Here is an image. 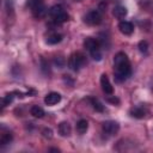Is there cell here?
<instances>
[{"instance_id":"1","label":"cell","mask_w":153,"mask_h":153,"mask_svg":"<svg viewBox=\"0 0 153 153\" xmlns=\"http://www.w3.org/2000/svg\"><path fill=\"white\" fill-rule=\"evenodd\" d=\"M114 73L117 81H124L131 74L129 59L123 51L117 53L114 57Z\"/></svg>"},{"instance_id":"2","label":"cell","mask_w":153,"mask_h":153,"mask_svg":"<svg viewBox=\"0 0 153 153\" xmlns=\"http://www.w3.org/2000/svg\"><path fill=\"white\" fill-rule=\"evenodd\" d=\"M48 14H49V17L51 18V20L55 24H62V23H65V22H67L69 19L68 13L65 11V8L61 5L51 6L49 8V11H48Z\"/></svg>"},{"instance_id":"3","label":"cell","mask_w":153,"mask_h":153,"mask_svg":"<svg viewBox=\"0 0 153 153\" xmlns=\"http://www.w3.org/2000/svg\"><path fill=\"white\" fill-rule=\"evenodd\" d=\"M84 47L88 50L91 57L96 61H100L102 60V50H100V43L92 37H87L84 41Z\"/></svg>"},{"instance_id":"4","label":"cell","mask_w":153,"mask_h":153,"mask_svg":"<svg viewBox=\"0 0 153 153\" xmlns=\"http://www.w3.org/2000/svg\"><path fill=\"white\" fill-rule=\"evenodd\" d=\"M27 6L31 10L32 16L37 19L43 18L48 13V10H47L43 0H27Z\"/></svg>"},{"instance_id":"5","label":"cell","mask_w":153,"mask_h":153,"mask_svg":"<svg viewBox=\"0 0 153 153\" xmlns=\"http://www.w3.org/2000/svg\"><path fill=\"white\" fill-rule=\"evenodd\" d=\"M85 63H86V57H85V55H84L82 53H80V51L73 53V54L69 56V59H68V66H69V68H71L72 71H74V72L79 71L81 67H84Z\"/></svg>"},{"instance_id":"6","label":"cell","mask_w":153,"mask_h":153,"mask_svg":"<svg viewBox=\"0 0 153 153\" xmlns=\"http://www.w3.org/2000/svg\"><path fill=\"white\" fill-rule=\"evenodd\" d=\"M102 19H103V16L99 10H91L84 17V22L88 25H99L102 23Z\"/></svg>"},{"instance_id":"7","label":"cell","mask_w":153,"mask_h":153,"mask_svg":"<svg viewBox=\"0 0 153 153\" xmlns=\"http://www.w3.org/2000/svg\"><path fill=\"white\" fill-rule=\"evenodd\" d=\"M102 130L105 135L108 136H112L115 134L118 133L120 130V124L116 122V121H105L103 124H102Z\"/></svg>"},{"instance_id":"8","label":"cell","mask_w":153,"mask_h":153,"mask_svg":"<svg viewBox=\"0 0 153 153\" xmlns=\"http://www.w3.org/2000/svg\"><path fill=\"white\" fill-rule=\"evenodd\" d=\"M148 114V109L145 105H136L129 110V115L134 118H143Z\"/></svg>"},{"instance_id":"9","label":"cell","mask_w":153,"mask_h":153,"mask_svg":"<svg viewBox=\"0 0 153 153\" xmlns=\"http://www.w3.org/2000/svg\"><path fill=\"white\" fill-rule=\"evenodd\" d=\"M100 86H102V90H103V92L105 94L111 96L114 93L112 85H111V82H110V80H109V78H108L106 74H102L100 75Z\"/></svg>"},{"instance_id":"10","label":"cell","mask_w":153,"mask_h":153,"mask_svg":"<svg viewBox=\"0 0 153 153\" xmlns=\"http://www.w3.org/2000/svg\"><path fill=\"white\" fill-rule=\"evenodd\" d=\"M60 100H61V94L57 92H50L44 97V103L47 105H55L60 103Z\"/></svg>"},{"instance_id":"11","label":"cell","mask_w":153,"mask_h":153,"mask_svg":"<svg viewBox=\"0 0 153 153\" xmlns=\"http://www.w3.org/2000/svg\"><path fill=\"white\" fill-rule=\"evenodd\" d=\"M118 29H120V31H121L123 35H130V33H133V31H134V25H133L130 22L121 20L120 24H118Z\"/></svg>"},{"instance_id":"12","label":"cell","mask_w":153,"mask_h":153,"mask_svg":"<svg viewBox=\"0 0 153 153\" xmlns=\"http://www.w3.org/2000/svg\"><path fill=\"white\" fill-rule=\"evenodd\" d=\"M71 131H72V128H71V124L68 122L63 121L59 124V133L61 136H69Z\"/></svg>"},{"instance_id":"13","label":"cell","mask_w":153,"mask_h":153,"mask_svg":"<svg viewBox=\"0 0 153 153\" xmlns=\"http://www.w3.org/2000/svg\"><path fill=\"white\" fill-rule=\"evenodd\" d=\"M127 13H128L127 8H126L124 6H121V5L116 6V7L112 10V14H114V17L117 18V19H123V18L127 16Z\"/></svg>"},{"instance_id":"14","label":"cell","mask_w":153,"mask_h":153,"mask_svg":"<svg viewBox=\"0 0 153 153\" xmlns=\"http://www.w3.org/2000/svg\"><path fill=\"white\" fill-rule=\"evenodd\" d=\"M61 41H62V35H61V33H57V32L50 33V35L47 37V39H45L47 44H50V45L57 44V43H60Z\"/></svg>"},{"instance_id":"15","label":"cell","mask_w":153,"mask_h":153,"mask_svg":"<svg viewBox=\"0 0 153 153\" xmlns=\"http://www.w3.org/2000/svg\"><path fill=\"white\" fill-rule=\"evenodd\" d=\"M12 139H13L12 133H11V131H5V133H2L1 136H0V145H1V146L8 145V143L12 141Z\"/></svg>"},{"instance_id":"16","label":"cell","mask_w":153,"mask_h":153,"mask_svg":"<svg viewBox=\"0 0 153 153\" xmlns=\"http://www.w3.org/2000/svg\"><path fill=\"white\" fill-rule=\"evenodd\" d=\"M30 114L36 118H42L44 116V110L38 105H33L31 108V110H30Z\"/></svg>"},{"instance_id":"17","label":"cell","mask_w":153,"mask_h":153,"mask_svg":"<svg viewBox=\"0 0 153 153\" xmlns=\"http://www.w3.org/2000/svg\"><path fill=\"white\" fill-rule=\"evenodd\" d=\"M87 128H88V123L86 120H79L78 123H76V130L79 134H84L87 131Z\"/></svg>"},{"instance_id":"18","label":"cell","mask_w":153,"mask_h":153,"mask_svg":"<svg viewBox=\"0 0 153 153\" xmlns=\"http://www.w3.org/2000/svg\"><path fill=\"white\" fill-rule=\"evenodd\" d=\"M90 102H91V104H92V106H93V109H94L96 111H99V112L104 111V106L102 105V103H100L98 99H96V98H90Z\"/></svg>"},{"instance_id":"19","label":"cell","mask_w":153,"mask_h":153,"mask_svg":"<svg viewBox=\"0 0 153 153\" xmlns=\"http://www.w3.org/2000/svg\"><path fill=\"white\" fill-rule=\"evenodd\" d=\"M13 94H14V92H12V93H7L6 96L2 97V99H1V102H2V108L7 106V105H10V104L12 103V100H13V98H14Z\"/></svg>"},{"instance_id":"20","label":"cell","mask_w":153,"mask_h":153,"mask_svg":"<svg viewBox=\"0 0 153 153\" xmlns=\"http://www.w3.org/2000/svg\"><path fill=\"white\" fill-rule=\"evenodd\" d=\"M139 50H140L141 53L146 54L147 50H148V43H147L146 41H141V42L139 43Z\"/></svg>"},{"instance_id":"21","label":"cell","mask_w":153,"mask_h":153,"mask_svg":"<svg viewBox=\"0 0 153 153\" xmlns=\"http://www.w3.org/2000/svg\"><path fill=\"white\" fill-rule=\"evenodd\" d=\"M42 134H43V136H44L45 139H51V137H53V130L49 129V128H44V129L42 130Z\"/></svg>"},{"instance_id":"22","label":"cell","mask_w":153,"mask_h":153,"mask_svg":"<svg viewBox=\"0 0 153 153\" xmlns=\"http://www.w3.org/2000/svg\"><path fill=\"white\" fill-rule=\"evenodd\" d=\"M65 63V60L62 57H59V59H55V65H57L59 67H62Z\"/></svg>"},{"instance_id":"23","label":"cell","mask_w":153,"mask_h":153,"mask_svg":"<svg viewBox=\"0 0 153 153\" xmlns=\"http://www.w3.org/2000/svg\"><path fill=\"white\" fill-rule=\"evenodd\" d=\"M108 100L111 102V103H118V102H120L117 98H108Z\"/></svg>"},{"instance_id":"24","label":"cell","mask_w":153,"mask_h":153,"mask_svg":"<svg viewBox=\"0 0 153 153\" xmlns=\"http://www.w3.org/2000/svg\"><path fill=\"white\" fill-rule=\"evenodd\" d=\"M49 152H60L59 148H49Z\"/></svg>"}]
</instances>
